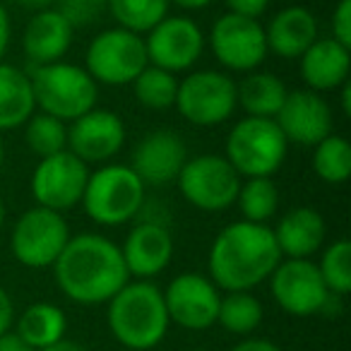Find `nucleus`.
<instances>
[{
	"label": "nucleus",
	"instance_id": "obj_37",
	"mask_svg": "<svg viewBox=\"0 0 351 351\" xmlns=\"http://www.w3.org/2000/svg\"><path fill=\"white\" fill-rule=\"evenodd\" d=\"M15 301H12V296L5 291V289L0 287V335H5V332L12 330V325H15Z\"/></svg>",
	"mask_w": 351,
	"mask_h": 351
},
{
	"label": "nucleus",
	"instance_id": "obj_24",
	"mask_svg": "<svg viewBox=\"0 0 351 351\" xmlns=\"http://www.w3.org/2000/svg\"><path fill=\"white\" fill-rule=\"evenodd\" d=\"M36 113L32 80L17 65L0 60V132L17 130Z\"/></svg>",
	"mask_w": 351,
	"mask_h": 351
},
{
	"label": "nucleus",
	"instance_id": "obj_14",
	"mask_svg": "<svg viewBox=\"0 0 351 351\" xmlns=\"http://www.w3.org/2000/svg\"><path fill=\"white\" fill-rule=\"evenodd\" d=\"M161 293L171 325L191 332H202L217 325L221 291L207 274L183 272L171 279L169 287L161 289Z\"/></svg>",
	"mask_w": 351,
	"mask_h": 351
},
{
	"label": "nucleus",
	"instance_id": "obj_29",
	"mask_svg": "<svg viewBox=\"0 0 351 351\" xmlns=\"http://www.w3.org/2000/svg\"><path fill=\"white\" fill-rule=\"evenodd\" d=\"M313 171L330 186L349 181L351 176V145L341 135H327L313 147Z\"/></svg>",
	"mask_w": 351,
	"mask_h": 351
},
{
	"label": "nucleus",
	"instance_id": "obj_39",
	"mask_svg": "<svg viewBox=\"0 0 351 351\" xmlns=\"http://www.w3.org/2000/svg\"><path fill=\"white\" fill-rule=\"evenodd\" d=\"M10 36H12L10 15H8L5 5L0 3V60H3V56H5L8 46H10Z\"/></svg>",
	"mask_w": 351,
	"mask_h": 351
},
{
	"label": "nucleus",
	"instance_id": "obj_12",
	"mask_svg": "<svg viewBox=\"0 0 351 351\" xmlns=\"http://www.w3.org/2000/svg\"><path fill=\"white\" fill-rule=\"evenodd\" d=\"M217 63L229 73H253L267 58V41H265V27L260 20L231 15L224 12L217 17L207 36Z\"/></svg>",
	"mask_w": 351,
	"mask_h": 351
},
{
	"label": "nucleus",
	"instance_id": "obj_7",
	"mask_svg": "<svg viewBox=\"0 0 351 351\" xmlns=\"http://www.w3.org/2000/svg\"><path fill=\"white\" fill-rule=\"evenodd\" d=\"M176 108L183 121L197 128L226 123L239 108L236 80L224 70H195L178 80Z\"/></svg>",
	"mask_w": 351,
	"mask_h": 351
},
{
	"label": "nucleus",
	"instance_id": "obj_43",
	"mask_svg": "<svg viewBox=\"0 0 351 351\" xmlns=\"http://www.w3.org/2000/svg\"><path fill=\"white\" fill-rule=\"evenodd\" d=\"M15 3L22 8H27V10L39 12V10H46V8H53L56 0H15Z\"/></svg>",
	"mask_w": 351,
	"mask_h": 351
},
{
	"label": "nucleus",
	"instance_id": "obj_38",
	"mask_svg": "<svg viewBox=\"0 0 351 351\" xmlns=\"http://www.w3.org/2000/svg\"><path fill=\"white\" fill-rule=\"evenodd\" d=\"M229 351H282V346L265 339V337H243V339L236 341Z\"/></svg>",
	"mask_w": 351,
	"mask_h": 351
},
{
	"label": "nucleus",
	"instance_id": "obj_15",
	"mask_svg": "<svg viewBox=\"0 0 351 351\" xmlns=\"http://www.w3.org/2000/svg\"><path fill=\"white\" fill-rule=\"evenodd\" d=\"M267 282L274 303L293 317L317 315L330 298V291L313 260L282 258Z\"/></svg>",
	"mask_w": 351,
	"mask_h": 351
},
{
	"label": "nucleus",
	"instance_id": "obj_23",
	"mask_svg": "<svg viewBox=\"0 0 351 351\" xmlns=\"http://www.w3.org/2000/svg\"><path fill=\"white\" fill-rule=\"evenodd\" d=\"M301 77L311 92H335L349 82L351 73V49L341 46L335 39H317L306 53L298 58Z\"/></svg>",
	"mask_w": 351,
	"mask_h": 351
},
{
	"label": "nucleus",
	"instance_id": "obj_27",
	"mask_svg": "<svg viewBox=\"0 0 351 351\" xmlns=\"http://www.w3.org/2000/svg\"><path fill=\"white\" fill-rule=\"evenodd\" d=\"M265 308L253 291H229L221 293L217 325L236 337H250L263 325Z\"/></svg>",
	"mask_w": 351,
	"mask_h": 351
},
{
	"label": "nucleus",
	"instance_id": "obj_20",
	"mask_svg": "<svg viewBox=\"0 0 351 351\" xmlns=\"http://www.w3.org/2000/svg\"><path fill=\"white\" fill-rule=\"evenodd\" d=\"M317 39H320L317 20L303 5L282 8L265 25L267 51L284 60H298Z\"/></svg>",
	"mask_w": 351,
	"mask_h": 351
},
{
	"label": "nucleus",
	"instance_id": "obj_36",
	"mask_svg": "<svg viewBox=\"0 0 351 351\" xmlns=\"http://www.w3.org/2000/svg\"><path fill=\"white\" fill-rule=\"evenodd\" d=\"M224 3L231 15L258 20V17H263L265 12L269 10V3H272V0H224Z\"/></svg>",
	"mask_w": 351,
	"mask_h": 351
},
{
	"label": "nucleus",
	"instance_id": "obj_2",
	"mask_svg": "<svg viewBox=\"0 0 351 351\" xmlns=\"http://www.w3.org/2000/svg\"><path fill=\"white\" fill-rule=\"evenodd\" d=\"M282 253L274 241L272 226L253 221H234L217 234L207 255V277L224 293L253 291L267 282Z\"/></svg>",
	"mask_w": 351,
	"mask_h": 351
},
{
	"label": "nucleus",
	"instance_id": "obj_1",
	"mask_svg": "<svg viewBox=\"0 0 351 351\" xmlns=\"http://www.w3.org/2000/svg\"><path fill=\"white\" fill-rule=\"evenodd\" d=\"M51 269L60 293L80 306L108 303L130 282L121 245L101 234L70 236Z\"/></svg>",
	"mask_w": 351,
	"mask_h": 351
},
{
	"label": "nucleus",
	"instance_id": "obj_18",
	"mask_svg": "<svg viewBox=\"0 0 351 351\" xmlns=\"http://www.w3.org/2000/svg\"><path fill=\"white\" fill-rule=\"evenodd\" d=\"M188 161V147L173 130H152L135 145L130 169L145 186H169Z\"/></svg>",
	"mask_w": 351,
	"mask_h": 351
},
{
	"label": "nucleus",
	"instance_id": "obj_42",
	"mask_svg": "<svg viewBox=\"0 0 351 351\" xmlns=\"http://www.w3.org/2000/svg\"><path fill=\"white\" fill-rule=\"evenodd\" d=\"M171 5H178L181 10H205L215 0H169Z\"/></svg>",
	"mask_w": 351,
	"mask_h": 351
},
{
	"label": "nucleus",
	"instance_id": "obj_4",
	"mask_svg": "<svg viewBox=\"0 0 351 351\" xmlns=\"http://www.w3.org/2000/svg\"><path fill=\"white\" fill-rule=\"evenodd\" d=\"M147 186L128 164H104L89 171L82 210L99 226H121L137 219L145 210Z\"/></svg>",
	"mask_w": 351,
	"mask_h": 351
},
{
	"label": "nucleus",
	"instance_id": "obj_19",
	"mask_svg": "<svg viewBox=\"0 0 351 351\" xmlns=\"http://www.w3.org/2000/svg\"><path fill=\"white\" fill-rule=\"evenodd\" d=\"M121 255L130 279H149L161 274L173 260V236L159 221L140 219L121 245Z\"/></svg>",
	"mask_w": 351,
	"mask_h": 351
},
{
	"label": "nucleus",
	"instance_id": "obj_34",
	"mask_svg": "<svg viewBox=\"0 0 351 351\" xmlns=\"http://www.w3.org/2000/svg\"><path fill=\"white\" fill-rule=\"evenodd\" d=\"M53 8L68 20L73 29L97 25L106 12V0H56Z\"/></svg>",
	"mask_w": 351,
	"mask_h": 351
},
{
	"label": "nucleus",
	"instance_id": "obj_28",
	"mask_svg": "<svg viewBox=\"0 0 351 351\" xmlns=\"http://www.w3.org/2000/svg\"><path fill=\"white\" fill-rule=\"evenodd\" d=\"M169 0H106V12L116 27L145 36L169 15Z\"/></svg>",
	"mask_w": 351,
	"mask_h": 351
},
{
	"label": "nucleus",
	"instance_id": "obj_26",
	"mask_svg": "<svg viewBox=\"0 0 351 351\" xmlns=\"http://www.w3.org/2000/svg\"><path fill=\"white\" fill-rule=\"evenodd\" d=\"M287 94V84L272 73L253 70L241 82H236V101L245 116L253 118H277Z\"/></svg>",
	"mask_w": 351,
	"mask_h": 351
},
{
	"label": "nucleus",
	"instance_id": "obj_22",
	"mask_svg": "<svg viewBox=\"0 0 351 351\" xmlns=\"http://www.w3.org/2000/svg\"><path fill=\"white\" fill-rule=\"evenodd\" d=\"M272 234L282 258L311 260L325 245L327 226L317 210H313V207H293L287 215L279 217Z\"/></svg>",
	"mask_w": 351,
	"mask_h": 351
},
{
	"label": "nucleus",
	"instance_id": "obj_33",
	"mask_svg": "<svg viewBox=\"0 0 351 351\" xmlns=\"http://www.w3.org/2000/svg\"><path fill=\"white\" fill-rule=\"evenodd\" d=\"M317 272L325 282L327 291L344 298L351 291V243L346 239H337L325 245L320 255Z\"/></svg>",
	"mask_w": 351,
	"mask_h": 351
},
{
	"label": "nucleus",
	"instance_id": "obj_11",
	"mask_svg": "<svg viewBox=\"0 0 351 351\" xmlns=\"http://www.w3.org/2000/svg\"><path fill=\"white\" fill-rule=\"evenodd\" d=\"M147 63L166 73H191L202 58L207 36L193 17L166 15L145 36Z\"/></svg>",
	"mask_w": 351,
	"mask_h": 351
},
{
	"label": "nucleus",
	"instance_id": "obj_10",
	"mask_svg": "<svg viewBox=\"0 0 351 351\" xmlns=\"http://www.w3.org/2000/svg\"><path fill=\"white\" fill-rule=\"evenodd\" d=\"M70 241V226L63 215L46 207H32L15 221L10 250L20 265L29 269L53 267Z\"/></svg>",
	"mask_w": 351,
	"mask_h": 351
},
{
	"label": "nucleus",
	"instance_id": "obj_9",
	"mask_svg": "<svg viewBox=\"0 0 351 351\" xmlns=\"http://www.w3.org/2000/svg\"><path fill=\"white\" fill-rule=\"evenodd\" d=\"M176 183L188 205L202 212H226L236 205L243 181L224 156L197 154L183 164Z\"/></svg>",
	"mask_w": 351,
	"mask_h": 351
},
{
	"label": "nucleus",
	"instance_id": "obj_21",
	"mask_svg": "<svg viewBox=\"0 0 351 351\" xmlns=\"http://www.w3.org/2000/svg\"><path fill=\"white\" fill-rule=\"evenodd\" d=\"M75 39V29L68 25L63 15L56 8L34 12L25 27L22 36V49L25 56L36 65H51L65 58Z\"/></svg>",
	"mask_w": 351,
	"mask_h": 351
},
{
	"label": "nucleus",
	"instance_id": "obj_45",
	"mask_svg": "<svg viewBox=\"0 0 351 351\" xmlns=\"http://www.w3.org/2000/svg\"><path fill=\"white\" fill-rule=\"evenodd\" d=\"M3 224H5V202L0 197V229H3Z\"/></svg>",
	"mask_w": 351,
	"mask_h": 351
},
{
	"label": "nucleus",
	"instance_id": "obj_3",
	"mask_svg": "<svg viewBox=\"0 0 351 351\" xmlns=\"http://www.w3.org/2000/svg\"><path fill=\"white\" fill-rule=\"evenodd\" d=\"M108 332L130 351H149L164 341L171 327L164 293L149 279H130L106 303Z\"/></svg>",
	"mask_w": 351,
	"mask_h": 351
},
{
	"label": "nucleus",
	"instance_id": "obj_17",
	"mask_svg": "<svg viewBox=\"0 0 351 351\" xmlns=\"http://www.w3.org/2000/svg\"><path fill=\"white\" fill-rule=\"evenodd\" d=\"M277 125L289 145L315 147L320 140L332 135L335 118L327 99L311 89H293L287 94L277 113Z\"/></svg>",
	"mask_w": 351,
	"mask_h": 351
},
{
	"label": "nucleus",
	"instance_id": "obj_47",
	"mask_svg": "<svg viewBox=\"0 0 351 351\" xmlns=\"http://www.w3.org/2000/svg\"><path fill=\"white\" fill-rule=\"evenodd\" d=\"M195 351H210V349H195Z\"/></svg>",
	"mask_w": 351,
	"mask_h": 351
},
{
	"label": "nucleus",
	"instance_id": "obj_5",
	"mask_svg": "<svg viewBox=\"0 0 351 351\" xmlns=\"http://www.w3.org/2000/svg\"><path fill=\"white\" fill-rule=\"evenodd\" d=\"M29 80L36 108L63 123L77 121L80 116L97 106L99 84L89 77L82 65L65 63V60L36 65Z\"/></svg>",
	"mask_w": 351,
	"mask_h": 351
},
{
	"label": "nucleus",
	"instance_id": "obj_32",
	"mask_svg": "<svg viewBox=\"0 0 351 351\" xmlns=\"http://www.w3.org/2000/svg\"><path fill=\"white\" fill-rule=\"evenodd\" d=\"M25 140L27 147L34 152L39 159L60 154L68 149V123L49 116V113H34L25 123Z\"/></svg>",
	"mask_w": 351,
	"mask_h": 351
},
{
	"label": "nucleus",
	"instance_id": "obj_35",
	"mask_svg": "<svg viewBox=\"0 0 351 351\" xmlns=\"http://www.w3.org/2000/svg\"><path fill=\"white\" fill-rule=\"evenodd\" d=\"M330 39L351 49V0H339L332 10V34Z\"/></svg>",
	"mask_w": 351,
	"mask_h": 351
},
{
	"label": "nucleus",
	"instance_id": "obj_46",
	"mask_svg": "<svg viewBox=\"0 0 351 351\" xmlns=\"http://www.w3.org/2000/svg\"><path fill=\"white\" fill-rule=\"evenodd\" d=\"M5 161V145H3V137H0V166Z\"/></svg>",
	"mask_w": 351,
	"mask_h": 351
},
{
	"label": "nucleus",
	"instance_id": "obj_25",
	"mask_svg": "<svg viewBox=\"0 0 351 351\" xmlns=\"http://www.w3.org/2000/svg\"><path fill=\"white\" fill-rule=\"evenodd\" d=\"M12 327L32 349L39 351L63 339L68 332V317H65L63 308H58L56 303L36 301L15 317Z\"/></svg>",
	"mask_w": 351,
	"mask_h": 351
},
{
	"label": "nucleus",
	"instance_id": "obj_40",
	"mask_svg": "<svg viewBox=\"0 0 351 351\" xmlns=\"http://www.w3.org/2000/svg\"><path fill=\"white\" fill-rule=\"evenodd\" d=\"M0 351H34L15 330L0 335Z\"/></svg>",
	"mask_w": 351,
	"mask_h": 351
},
{
	"label": "nucleus",
	"instance_id": "obj_13",
	"mask_svg": "<svg viewBox=\"0 0 351 351\" xmlns=\"http://www.w3.org/2000/svg\"><path fill=\"white\" fill-rule=\"evenodd\" d=\"M87 178L89 166L65 149L60 154L39 159L32 173V195L39 207L65 215L82 202Z\"/></svg>",
	"mask_w": 351,
	"mask_h": 351
},
{
	"label": "nucleus",
	"instance_id": "obj_44",
	"mask_svg": "<svg viewBox=\"0 0 351 351\" xmlns=\"http://www.w3.org/2000/svg\"><path fill=\"white\" fill-rule=\"evenodd\" d=\"M339 97H341V113L344 116H351V82H344L339 87Z\"/></svg>",
	"mask_w": 351,
	"mask_h": 351
},
{
	"label": "nucleus",
	"instance_id": "obj_6",
	"mask_svg": "<svg viewBox=\"0 0 351 351\" xmlns=\"http://www.w3.org/2000/svg\"><path fill=\"white\" fill-rule=\"evenodd\" d=\"M289 142L274 118L245 116L226 135L224 159L241 178H272L287 159Z\"/></svg>",
	"mask_w": 351,
	"mask_h": 351
},
{
	"label": "nucleus",
	"instance_id": "obj_30",
	"mask_svg": "<svg viewBox=\"0 0 351 351\" xmlns=\"http://www.w3.org/2000/svg\"><path fill=\"white\" fill-rule=\"evenodd\" d=\"M236 205L243 215V221L267 224L279 207L277 183L272 178H245V183H241Z\"/></svg>",
	"mask_w": 351,
	"mask_h": 351
},
{
	"label": "nucleus",
	"instance_id": "obj_41",
	"mask_svg": "<svg viewBox=\"0 0 351 351\" xmlns=\"http://www.w3.org/2000/svg\"><path fill=\"white\" fill-rule=\"evenodd\" d=\"M39 351H89V349L80 344V341L63 337L60 341H56V344H51V346H44V349H39Z\"/></svg>",
	"mask_w": 351,
	"mask_h": 351
},
{
	"label": "nucleus",
	"instance_id": "obj_8",
	"mask_svg": "<svg viewBox=\"0 0 351 351\" xmlns=\"http://www.w3.org/2000/svg\"><path fill=\"white\" fill-rule=\"evenodd\" d=\"M145 39L121 27L104 29L87 46L84 53V70L97 84L106 87H123L132 84L135 77L147 68Z\"/></svg>",
	"mask_w": 351,
	"mask_h": 351
},
{
	"label": "nucleus",
	"instance_id": "obj_16",
	"mask_svg": "<svg viewBox=\"0 0 351 351\" xmlns=\"http://www.w3.org/2000/svg\"><path fill=\"white\" fill-rule=\"evenodd\" d=\"M125 145V123L108 108L94 106L68 125V152L84 164H106Z\"/></svg>",
	"mask_w": 351,
	"mask_h": 351
},
{
	"label": "nucleus",
	"instance_id": "obj_31",
	"mask_svg": "<svg viewBox=\"0 0 351 351\" xmlns=\"http://www.w3.org/2000/svg\"><path fill=\"white\" fill-rule=\"evenodd\" d=\"M178 92V77L173 73H166L154 65H147L132 82V94L140 106L149 111H166L176 104Z\"/></svg>",
	"mask_w": 351,
	"mask_h": 351
}]
</instances>
